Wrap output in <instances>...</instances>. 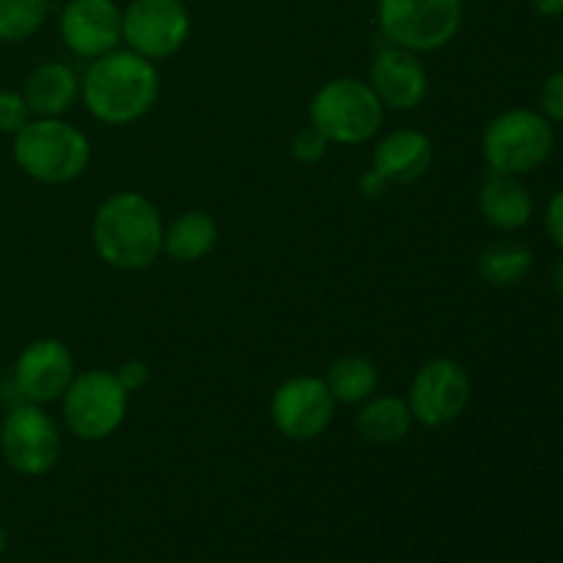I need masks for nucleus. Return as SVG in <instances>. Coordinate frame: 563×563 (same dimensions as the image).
I'll use <instances>...</instances> for the list:
<instances>
[{
	"instance_id": "7",
	"label": "nucleus",
	"mask_w": 563,
	"mask_h": 563,
	"mask_svg": "<svg viewBox=\"0 0 563 563\" xmlns=\"http://www.w3.org/2000/svg\"><path fill=\"white\" fill-rule=\"evenodd\" d=\"M126 410H130V394L121 388L115 374L104 368L75 374L66 394L60 396L64 427L82 443L113 438L126 421Z\"/></svg>"
},
{
	"instance_id": "2",
	"label": "nucleus",
	"mask_w": 563,
	"mask_h": 563,
	"mask_svg": "<svg viewBox=\"0 0 563 563\" xmlns=\"http://www.w3.org/2000/svg\"><path fill=\"white\" fill-rule=\"evenodd\" d=\"M163 214L137 190H119L104 198L91 220L97 256L121 273H141L163 256Z\"/></svg>"
},
{
	"instance_id": "13",
	"label": "nucleus",
	"mask_w": 563,
	"mask_h": 563,
	"mask_svg": "<svg viewBox=\"0 0 563 563\" xmlns=\"http://www.w3.org/2000/svg\"><path fill=\"white\" fill-rule=\"evenodd\" d=\"M368 86L385 110H416L429 97V71L421 55L385 42L368 66Z\"/></svg>"
},
{
	"instance_id": "8",
	"label": "nucleus",
	"mask_w": 563,
	"mask_h": 563,
	"mask_svg": "<svg viewBox=\"0 0 563 563\" xmlns=\"http://www.w3.org/2000/svg\"><path fill=\"white\" fill-rule=\"evenodd\" d=\"M64 451L60 427L47 407L20 401L0 423V456L14 473L25 478L47 476L55 471Z\"/></svg>"
},
{
	"instance_id": "25",
	"label": "nucleus",
	"mask_w": 563,
	"mask_h": 563,
	"mask_svg": "<svg viewBox=\"0 0 563 563\" xmlns=\"http://www.w3.org/2000/svg\"><path fill=\"white\" fill-rule=\"evenodd\" d=\"M539 104H542V115L550 124H563V69L553 71L544 80L542 93H539Z\"/></svg>"
},
{
	"instance_id": "16",
	"label": "nucleus",
	"mask_w": 563,
	"mask_h": 563,
	"mask_svg": "<svg viewBox=\"0 0 563 563\" xmlns=\"http://www.w3.org/2000/svg\"><path fill=\"white\" fill-rule=\"evenodd\" d=\"M22 97L33 119H64V113H69L80 99V77L69 64L47 60L27 75Z\"/></svg>"
},
{
	"instance_id": "4",
	"label": "nucleus",
	"mask_w": 563,
	"mask_h": 563,
	"mask_svg": "<svg viewBox=\"0 0 563 563\" xmlns=\"http://www.w3.org/2000/svg\"><path fill=\"white\" fill-rule=\"evenodd\" d=\"M308 124L330 143L361 146L383 130L385 108L363 77H333L311 97Z\"/></svg>"
},
{
	"instance_id": "18",
	"label": "nucleus",
	"mask_w": 563,
	"mask_h": 563,
	"mask_svg": "<svg viewBox=\"0 0 563 563\" xmlns=\"http://www.w3.org/2000/svg\"><path fill=\"white\" fill-rule=\"evenodd\" d=\"M218 223L203 209L179 212L163 231V253L179 264H196L218 245Z\"/></svg>"
},
{
	"instance_id": "5",
	"label": "nucleus",
	"mask_w": 563,
	"mask_h": 563,
	"mask_svg": "<svg viewBox=\"0 0 563 563\" xmlns=\"http://www.w3.org/2000/svg\"><path fill=\"white\" fill-rule=\"evenodd\" d=\"M555 146L553 124L531 108H509L495 115L482 135V157L489 174L528 176L542 168Z\"/></svg>"
},
{
	"instance_id": "17",
	"label": "nucleus",
	"mask_w": 563,
	"mask_h": 563,
	"mask_svg": "<svg viewBox=\"0 0 563 563\" xmlns=\"http://www.w3.org/2000/svg\"><path fill=\"white\" fill-rule=\"evenodd\" d=\"M478 212L493 229L506 234L526 229L533 218L531 190L522 185L520 176L489 174L478 190Z\"/></svg>"
},
{
	"instance_id": "23",
	"label": "nucleus",
	"mask_w": 563,
	"mask_h": 563,
	"mask_svg": "<svg viewBox=\"0 0 563 563\" xmlns=\"http://www.w3.org/2000/svg\"><path fill=\"white\" fill-rule=\"evenodd\" d=\"M330 141L313 124L300 126L291 137V157L302 165H317L328 157Z\"/></svg>"
},
{
	"instance_id": "6",
	"label": "nucleus",
	"mask_w": 563,
	"mask_h": 563,
	"mask_svg": "<svg viewBox=\"0 0 563 563\" xmlns=\"http://www.w3.org/2000/svg\"><path fill=\"white\" fill-rule=\"evenodd\" d=\"M462 20V0H377V25L385 42L418 55L449 47Z\"/></svg>"
},
{
	"instance_id": "24",
	"label": "nucleus",
	"mask_w": 563,
	"mask_h": 563,
	"mask_svg": "<svg viewBox=\"0 0 563 563\" xmlns=\"http://www.w3.org/2000/svg\"><path fill=\"white\" fill-rule=\"evenodd\" d=\"M31 119H33V113H31V108H27L22 91L3 88V91H0V132L14 137L16 132H20Z\"/></svg>"
},
{
	"instance_id": "29",
	"label": "nucleus",
	"mask_w": 563,
	"mask_h": 563,
	"mask_svg": "<svg viewBox=\"0 0 563 563\" xmlns=\"http://www.w3.org/2000/svg\"><path fill=\"white\" fill-rule=\"evenodd\" d=\"M531 5L542 16H561L563 14V0H531Z\"/></svg>"
},
{
	"instance_id": "10",
	"label": "nucleus",
	"mask_w": 563,
	"mask_h": 563,
	"mask_svg": "<svg viewBox=\"0 0 563 563\" xmlns=\"http://www.w3.org/2000/svg\"><path fill=\"white\" fill-rule=\"evenodd\" d=\"M335 418V399L324 377L297 374L284 379L269 399V421L280 438L311 443L322 438Z\"/></svg>"
},
{
	"instance_id": "31",
	"label": "nucleus",
	"mask_w": 563,
	"mask_h": 563,
	"mask_svg": "<svg viewBox=\"0 0 563 563\" xmlns=\"http://www.w3.org/2000/svg\"><path fill=\"white\" fill-rule=\"evenodd\" d=\"M5 548H9V533H5V528L0 526V559L5 555Z\"/></svg>"
},
{
	"instance_id": "27",
	"label": "nucleus",
	"mask_w": 563,
	"mask_h": 563,
	"mask_svg": "<svg viewBox=\"0 0 563 563\" xmlns=\"http://www.w3.org/2000/svg\"><path fill=\"white\" fill-rule=\"evenodd\" d=\"M544 229L553 245L563 253V190L555 192L548 201V212H544Z\"/></svg>"
},
{
	"instance_id": "15",
	"label": "nucleus",
	"mask_w": 563,
	"mask_h": 563,
	"mask_svg": "<svg viewBox=\"0 0 563 563\" xmlns=\"http://www.w3.org/2000/svg\"><path fill=\"white\" fill-rule=\"evenodd\" d=\"M434 163V143L427 132L401 126L374 146L372 170L385 185H412L423 179Z\"/></svg>"
},
{
	"instance_id": "3",
	"label": "nucleus",
	"mask_w": 563,
	"mask_h": 563,
	"mask_svg": "<svg viewBox=\"0 0 563 563\" xmlns=\"http://www.w3.org/2000/svg\"><path fill=\"white\" fill-rule=\"evenodd\" d=\"M14 163L38 185H69L86 174L91 141L64 119H31L14 135Z\"/></svg>"
},
{
	"instance_id": "11",
	"label": "nucleus",
	"mask_w": 563,
	"mask_h": 563,
	"mask_svg": "<svg viewBox=\"0 0 563 563\" xmlns=\"http://www.w3.org/2000/svg\"><path fill=\"white\" fill-rule=\"evenodd\" d=\"M407 405L421 427H451L471 405V374L454 357H432L412 377Z\"/></svg>"
},
{
	"instance_id": "32",
	"label": "nucleus",
	"mask_w": 563,
	"mask_h": 563,
	"mask_svg": "<svg viewBox=\"0 0 563 563\" xmlns=\"http://www.w3.org/2000/svg\"><path fill=\"white\" fill-rule=\"evenodd\" d=\"M0 467H3V456H0Z\"/></svg>"
},
{
	"instance_id": "20",
	"label": "nucleus",
	"mask_w": 563,
	"mask_h": 563,
	"mask_svg": "<svg viewBox=\"0 0 563 563\" xmlns=\"http://www.w3.org/2000/svg\"><path fill=\"white\" fill-rule=\"evenodd\" d=\"M478 278L495 289L520 286L533 269V251L520 240H498L478 253Z\"/></svg>"
},
{
	"instance_id": "26",
	"label": "nucleus",
	"mask_w": 563,
	"mask_h": 563,
	"mask_svg": "<svg viewBox=\"0 0 563 563\" xmlns=\"http://www.w3.org/2000/svg\"><path fill=\"white\" fill-rule=\"evenodd\" d=\"M115 379L121 383V388L126 390V394H135V390H143L148 385V379H152V368H148L146 361H141V357H130V361L121 363L119 368H115Z\"/></svg>"
},
{
	"instance_id": "14",
	"label": "nucleus",
	"mask_w": 563,
	"mask_h": 563,
	"mask_svg": "<svg viewBox=\"0 0 563 563\" xmlns=\"http://www.w3.org/2000/svg\"><path fill=\"white\" fill-rule=\"evenodd\" d=\"M58 33L71 55L93 60L121 44V9L115 0H69Z\"/></svg>"
},
{
	"instance_id": "21",
	"label": "nucleus",
	"mask_w": 563,
	"mask_h": 563,
	"mask_svg": "<svg viewBox=\"0 0 563 563\" xmlns=\"http://www.w3.org/2000/svg\"><path fill=\"white\" fill-rule=\"evenodd\" d=\"M324 383H328L335 405H363L377 394L379 368L366 355H341L330 363Z\"/></svg>"
},
{
	"instance_id": "1",
	"label": "nucleus",
	"mask_w": 563,
	"mask_h": 563,
	"mask_svg": "<svg viewBox=\"0 0 563 563\" xmlns=\"http://www.w3.org/2000/svg\"><path fill=\"white\" fill-rule=\"evenodd\" d=\"M88 113L108 126H126L148 115L159 99V71L132 49H110L91 60L80 80Z\"/></svg>"
},
{
	"instance_id": "22",
	"label": "nucleus",
	"mask_w": 563,
	"mask_h": 563,
	"mask_svg": "<svg viewBox=\"0 0 563 563\" xmlns=\"http://www.w3.org/2000/svg\"><path fill=\"white\" fill-rule=\"evenodd\" d=\"M49 16V0H0V42L31 38Z\"/></svg>"
},
{
	"instance_id": "19",
	"label": "nucleus",
	"mask_w": 563,
	"mask_h": 563,
	"mask_svg": "<svg viewBox=\"0 0 563 563\" xmlns=\"http://www.w3.org/2000/svg\"><path fill=\"white\" fill-rule=\"evenodd\" d=\"M357 407H361L355 418L357 434H361V440H366L372 445L399 443V440H405L412 432V423H416L410 405L401 396L374 394L372 399H366Z\"/></svg>"
},
{
	"instance_id": "9",
	"label": "nucleus",
	"mask_w": 563,
	"mask_h": 563,
	"mask_svg": "<svg viewBox=\"0 0 563 563\" xmlns=\"http://www.w3.org/2000/svg\"><path fill=\"white\" fill-rule=\"evenodd\" d=\"M190 31L192 16L181 0H132L121 9V42L152 64L174 58Z\"/></svg>"
},
{
	"instance_id": "12",
	"label": "nucleus",
	"mask_w": 563,
	"mask_h": 563,
	"mask_svg": "<svg viewBox=\"0 0 563 563\" xmlns=\"http://www.w3.org/2000/svg\"><path fill=\"white\" fill-rule=\"evenodd\" d=\"M75 357L60 339H36L16 355L14 388L22 401L33 405H55L75 379Z\"/></svg>"
},
{
	"instance_id": "30",
	"label": "nucleus",
	"mask_w": 563,
	"mask_h": 563,
	"mask_svg": "<svg viewBox=\"0 0 563 563\" xmlns=\"http://www.w3.org/2000/svg\"><path fill=\"white\" fill-rule=\"evenodd\" d=\"M550 284H553L555 295L563 297V253H561L559 262L553 264V269H550Z\"/></svg>"
},
{
	"instance_id": "28",
	"label": "nucleus",
	"mask_w": 563,
	"mask_h": 563,
	"mask_svg": "<svg viewBox=\"0 0 563 563\" xmlns=\"http://www.w3.org/2000/svg\"><path fill=\"white\" fill-rule=\"evenodd\" d=\"M357 187H361V196H363V198H379L385 190H388V185H385V181L379 179V176L374 174L372 168H368L366 174L361 176V181H357Z\"/></svg>"
}]
</instances>
